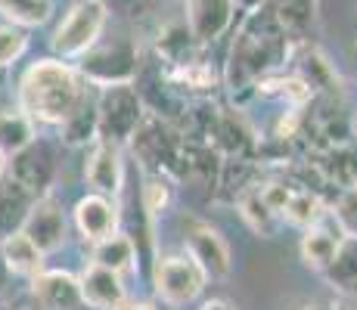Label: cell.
Wrapping results in <instances>:
<instances>
[{
	"label": "cell",
	"instance_id": "5bb4252c",
	"mask_svg": "<svg viewBox=\"0 0 357 310\" xmlns=\"http://www.w3.org/2000/svg\"><path fill=\"white\" fill-rule=\"evenodd\" d=\"M342 239H345L342 226L324 215L320 220H314L305 230V236H301V261H305L311 270L324 273L329 267V261L335 258V251H339Z\"/></svg>",
	"mask_w": 357,
	"mask_h": 310
},
{
	"label": "cell",
	"instance_id": "d4e9b609",
	"mask_svg": "<svg viewBox=\"0 0 357 310\" xmlns=\"http://www.w3.org/2000/svg\"><path fill=\"white\" fill-rule=\"evenodd\" d=\"M171 78H174L177 84L190 87V91H208V87H215L218 75L211 72V65H205V62L183 59V62H177V68L171 72Z\"/></svg>",
	"mask_w": 357,
	"mask_h": 310
},
{
	"label": "cell",
	"instance_id": "e0dca14e",
	"mask_svg": "<svg viewBox=\"0 0 357 310\" xmlns=\"http://www.w3.org/2000/svg\"><path fill=\"white\" fill-rule=\"evenodd\" d=\"M0 254H3L6 270L19 273V277H38L40 267H44V251H40L22 230L0 242Z\"/></svg>",
	"mask_w": 357,
	"mask_h": 310
},
{
	"label": "cell",
	"instance_id": "7a4b0ae2",
	"mask_svg": "<svg viewBox=\"0 0 357 310\" xmlns=\"http://www.w3.org/2000/svg\"><path fill=\"white\" fill-rule=\"evenodd\" d=\"M91 100L87 81L66 59H38L19 81V112L34 124H63Z\"/></svg>",
	"mask_w": 357,
	"mask_h": 310
},
{
	"label": "cell",
	"instance_id": "d6a6232c",
	"mask_svg": "<svg viewBox=\"0 0 357 310\" xmlns=\"http://www.w3.org/2000/svg\"><path fill=\"white\" fill-rule=\"evenodd\" d=\"M128 310H155L153 304H134V307H128Z\"/></svg>",
	"mask_w": 357,
	"mask_h": 310
},
{
	"label": "cell",
	"instance_id": "30bf717a",
	"mask_svg": "<svg viewBox=\"0 0 357 310\" xmlns=\"http://www.w3.org/2000/svg\"><path fill=\"white\" fill-rule=\"evenodd\" d=\"M236 3L233 0H187V31L199 44H215L230 29Z\"/></svg>",
	"mask_w": 357,
	"mask_h": 310
},
{
	"label": "cell",
	"instance_id": "9c48e42d",
	"mask_svg": "<svg viewBox=\"0 0 357 310\" xmlns=\"http://www.w3.org/2000/svg\"><path fill=\"white\" fill-rule=\"evenodd\" d=\"M84 177L100 196H119L121 183H125V164H121V153L115 143L109 140H93L91 153L84 162Z\"/></svg>",
	"mask_w": 357,
	"mask_h": 310
},
{
	"label": "cell",
	"instance_id": "ffe728a7",
	"mask_svg": "<svg viewBox=\"0 0 357 310\" xmlns=\"http://www.w3.org/2000/svg\"><path fill=\"white\" fill-rule=\"evenodd\" d=\"M34 143V121L25 112H0V155L10 158Z\"/></svg>",
	"mask_w": 357,
	"mask_h": 310
},
{
	"label": "cell",
	"instance_id": "4dcf8cb0",
	"mask_svg": "<svg viewBox=\"0 0 357 310\" xmlns=\"http://www.w3.org/2000/svg\"><path fill=\"white\" fill-rule=\"evenodd\" d=\"M6 279H10V270H6V264H3V254H0V292L6 288Z\"/></svg>",
	"mask_w": 357,
	"mask_h": 310
},
{
	"label": "cell",
	"instance_id": "6da1fadb",
	"mask_svg": "<svg viewBox=\"0 0 357 310\" xmlns=\"http://www.w3.org/2000/svg\"><path fill=\"white\" fill-rule=\"evenodd\" d=\"M292 50V34L283 29L271 3L245 10L236 29L227 59V84L233 93L258 87L271 72H277Z\"/></svg>",
	"mask_w": 357,
	"mask_h": 310
},
{
	"label": "cell",
	"instance_id": "e575fe53",
	"mask_svg": "<svg viewBox=\"0 0 357 310\" xmlns=\"http://www.w3.org/2000/svg\"><path fill=\"white\" fill-rule=\"evenodd\" d=\"M3 164H6V158H3V155H0V174H3Z\"/></svg>",
	"mask_w": 357,
	"mask_h": 310
},
{
	"label": "cell",
	"instance_id": "3957f363",
	"mask_svg": "<svg viewBox=\"0 0 357 310\" xmlns=\"http://www.w3.org/2000/svg\"><path fill=\"white\" fill-rule=\"evenodd\" d=\"M109 22V6L102 0H75L53 31V53L56 59H78L102 38Z\"/></svg>",
	"mask_w": 357,
	"mask_h": 310
},
{
	"label": "cell",
	"instance_id": "4316f807",
	"mask_svg": "<svg viewBox=\"0 0 357 310\" xmlns=\"http://www.w3.org/2000/svg\"><path fill=\"white\" fill-rule=\"evenodd\" d=\"M243 215H245V220H249L258 233H264V236H271L273 226H277V215L267 208L264 199H261L258 192H249V196L243 199Z\"/></svg>",
	"mask_w": 357,
	"mask_h": 310
},
{
	"label": "cell",
	"instance_id": "2e32d148",
	"mask_svg": "<svg viewBox=\"0 0 357 310\" xmlns=\"http://www.w3.org/2000/svg\"><path fill=\"white\" fill-rule=\"evenodd\" d=\"M34 199L38 196H31L29 189H22L13 177H3V180H0V242H3L6 236L22 230Z\"/></svg>",
	"mask_w": 357,
	"mask_h": 310
},
{
	"label": "cell",
	"instance_id": "7c38bea8",
	"mask_svg": "<svg viewBox=\"0 0 357 310\" xmlns=\"http://www.w3.org/2000/svg\"><path fill=\"white\" fill-rule=\"evenodd\" d=\"M31 295L44 310H78L84 304L78 279L66 270H40L31 282Z\"/></svg>",
	"mask_w": 357,
	"mask_h": 310
},
{
	"label": "cell",
	"instance_id": "cb8c5ba5",
	"mask_svg": "<svg viewBox=\"0 0 357 310\" xmlns=\"http://www.w3.org/2000/svg\"><path fill=\"white\" fill-rule=\"evenodd\" d=\"M283 217L289 220V224L311 226L314 220L324 217V208H320L317 196H311L307 189H292L289 202H286V208H283Z\"/></svg>",
	"mask_w": 357,
	"mask_h": 310
},
{
	"label": "cell",
	"instance_id": "603a6c76",
	"mask_svg": "<svg viewBox=\"0 0 357 310\" xmlns=\"http://www.w3.org/2000/svg\"><path fill=\"white\" fill-rule=\"evenodd\" d=\"M63 140L68 146H87V143L97 140V102L87 100L72 118H66L63 124Z\"/></svg>",
	"mask_w": 357,
	"mask_h": 310
},
{
	"label": "cell",
	"instance_id": "d6986e66",
	"mask_svg": "<svg viewBox=\"0 0 357 310\" xmlns=\"http://www.w3.org/2000/svg\"><path fill=\"white\" fill-rule=\"evenodd\" d=\"M134 261H137V245L130 236L112 233V236L93 242V264L106 267V270L119 273V277L128 270H134Z\"/></svg>",
	"mask_w": 357,
	"mask_h": 310
},
{
	"label": "cell",
	"instance_id": "83f0119b",
	"mask_svg": "<svg viewBox=\"0 0 357 310\" xmlns=\"http://www.w3.org/2000/svg\"><path fill=\"white\" fill-rule=\"evenodd\" d=\"M335 224L342 226L345 236H357V186L339 199V205H335Z\"/></svg>",
	"mask_w": 357,
	"mask_h": 310
},
{
	"label": "cell",
	"instance_id": "f546056e",
	"mask_svg": "<svg viewBox=\"0 0 357 310\" xmlns=\"http://www.w3.org/2000/svg\"><path fill=\"white\" fill-rule=\"evenodd\" d=\"M199 310H236V307H233L230 301H224V298H211V301H205Z\"/></svg>",
	"mask_w": 357,
	"mask_h": 310
},
{
	"label": "cell",
	"instance_id": "5b68a950",
	"mask_svg": "<svg viewBox=\"0 0 357 310\" xmlns=\"http://www.w3.org/2000/svg\"><path fill=\"white\" fill-rule=\"evenodd\" d=\"M143 121V102L140 93L130 84L102 87L97 100V137L109 143H125L134 137V130Z\"/></svg>",
	"mask_w": 357,
	"mask_h": 310
},
{
	"label": "cell",
	"instance_id": "ac0fdd59",
	"mask_svg": "<svg viewBox=\"0 0 357 310\" xmlns=\"http://www.w3.org/2000/svg\"><path fill=\"white\" fill-rule=\"evenodd\" d=\"M326 282L342 292V298L357 295V236H345L335 251V258L329 261V267L324 270Z\"/></svg>",
	"mask_w": 357,
	"mask_h": 310
},
{
	"label": "cell",
	"instance_id": "ba28073f",
	"mask_svg": "<svg viewBox=\"0 0 357 310\" xmlns=\"http://www.w3.org/2000/svg\"><path fill=\"white\" fill-rule=\"evenodd\" d=\"M10 177L31 196H44L50 192V183L56 177V155L47 143H29L22 153L10 155Z\"/></svg>",
	"mask_w": 357,
	"mask_h": 310
},
{
	"label": "cell",
	"instance_id": "8992f818",
	"mask_svg": "<svg viewBox=\"0 0 357 310\" xmlns=\"http://www.w3.org/2000/svg\"><path fill=\"white\" fill-rule=\"evenodd\" d=\"M205 282H208V277L190 254H165L155 264V292L171 307L196 301L202 295Z\"/></svg>",
	"mask_w": 357,
	"mask_h": 310
},
{
	"label": "cell",
	"instance_id": "4fadbf2b",
	"mask_svg": "<svg viewBox=\"0 0 357 310\" xmlns=\"http://www.w3.org/2000/svg\"><path fill=\"white\" fill-rule=\"evenodd\" d=\"M75 226L87 242H100V239L112 236L115 226H119V208L109 196L91 192L75 205Z\"/></svg>",
	"mask_w": 357,
	"mask_h": 310
},
{
	"label": "cell",
	"instance_id": "7402d4cb",
	"mask_svg": "<svg viewBox=\"0 0 357 310\" xmlns=\"http://www.w3.org/2000/svg\"><path fill=\"white\" fill-rule=\"evenodd\" d=\"M271 10L277 13V19L283 22V29L292 38H301L314 22V10H317V0H267Z\"/></svg>",
	"mask_w": 357,
	"mask_h": 310
},
{
	"label": "cell",
	"instance_id": "277c9868",
	"mask_svg": "<svg viewBox=\"0 0 357 310\" xmlns=\"http://www.w3.org/2000/svg\"><path fill=\"white\" fill-rule=\"evenodd\" d=\"M81 78L87 84H97V87H112V84H130L137 75V47L130 40L119 38L112 44H97L78 56V65Z\"/></svg>",
	"mask_w": 357,
	"mask_h": 310
},
{
	"label": "cell",
	"instance_id": "44dd1931",
	"mask_svg": "<svg viewBox=\"0 0 357 310\" xmlns=\"http://www.w3.org/2000/svg\"><path fill=\"white\" fill-rule=\"evenodd\" d=\"M50 0H0V16L6 25H19V29H34L50 19Z\"/></svg>",
	"mask_w": 357,
	"mask_h": 310
},
{
	"label": "cell",
	"instance_id": "1f68e13d",
	"mask_svg": "<svg viewBox=\"0 0 357 310\" xmlns=\"http://www.w3.org/2000/svg\"><path fill=\"white\" fill-rule=\"evenodd\" d=\"M236 6H243V10H252V6H261V3H267V0H233Z\"/></svg>",
	"mask_w": 357,
	"mask_h": 310
},
{
	"label": "cell",
	"instance_id": "f1b7e54d",
	"mask_svg": "<svg viewBox=\"0 0 357 310\" xmlns=\"http://www.w3.org/2000/svg\"><path fill=\"white\" fill-rule=\"evenodd\" d=\"M168 183L162 180V177H155V180L146 183V189H143V208L149 211V215H162L165 208H168Z\"/></svg>",
	"mask_w": 357,
	"mask_h": 310
},
{
	"label": "cell",
	"instance_id": "484cf974",
	"mask_svg": "<svg viewBox=\"0 0 357 310\" xmlns=\"http://www.w3.org/2000/svg\"><path fill=\"white\" fill-rule=\"evenodd\" d=\"M29 47V34L19 25H0V68L13 65Z\"/></svg>",
	"mask_w": 357,
	"mask_h": 310
},
{
	"label": "cell",
	"instance_id": "8fae6325",
	"mask_svg": "<svg viewBox=\"0 0 357 310\" xmlns=\"http://www.w3.org/2000/svg\"><path fill=\"white\" fill-rule=\"evenodd\" d=\"M187 254L205 270V277L221 279L230 273V248L221 233L205 224H193L187 233Z\"/></svg>",
	"mask_w": 357,
	"mask_h": 310
},
{
	"label": "cell",
	"instance_id": "9a60e30c",
	"mask_svg": "<svg viewBox=\"0 0 357 310\" xmlns=\"http://www.w3.org/2000/svg\"><path fill=\"white\" fill-rule=\"evenodd\" d=\"M81 286V298L84 304L97 307V310H121L125 307V282L119 273L106 270V267L91 264L78 279Z\"/></svg>",
	"mask_w": 357,
	"mask_h": 310
},
{
	"label": "cell",
	"instance_id": "836d02e7",
	"mask_svg": "<svg viewBox=\"0 0 357 310\" xmlns=\"http://www.w3.org/2000/svg\"><path fill=\"white\" fill-rule=\"evenodd\" d=\"M305 310H333L329 304H311V307H305Z\"/></svg>",
	"mask_w": 357,
	"mask_h": 310
},
{
	"label": "cell",
	"instance_id": "52a82bcc",
	"mask_svg": "<svg viewBox=\"0 0 357 310\" xmlns=\"http://www.w3.org/2000/svg\"><path fill=\"white\" fill-rule=\"evenodd\" d=\"M22 233L44 254L56 251V248L66 242V215L53 192H44V196L34 199V205L29 208V217H25V224H22Z\"/></svg>",
	"mask_w": 357,
	"mask_h": 310
}]
</instances>
